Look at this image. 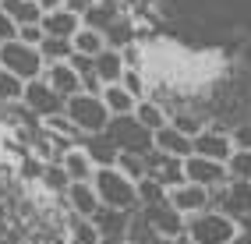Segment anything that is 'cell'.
Returning a JSON list of instances; mask_svg holds the SVG:
<instances>
[{"label":"cell","mask_w":251,"mask_h":244,"mask_svg":"<svg viewBox=\"0 0 251 244\" xmlns=\"http://www.w3.org/2000/svg\"><path fill=\"white\" fill-rule=\"evenodd\" d=\"M184 234L195 244H233L237 237V220H230L220 209H202V213L184 216Z\"/></svg>","instance_id":"6da1fadb"},{"label":"cell","mask_w":251,"mask_h":244,"mask_svg":"<svg viewBox=\"0 0 251 244\" xmlns=\"http://www.w3.org/2000/svg\"><path fill=\"white\" fill-rule=\"evenodd\" d=\"M92 188H96L99 202H103L106 209H124V213H135V209H138V188H135V181L124 177L117 167H96Z\"/></svg>","instance_id":"7a4b0ae2"},{"label":"cell","mask_w":251,"mask_h":244,"mask_svg":"<svg viewBox=\"0 0 251 244\" xmlns=\"http://www.w3.org/2000/svg\"><path fill=\"white\" fill-rule=\"evenodd\" d=\"M64 113L71 117V124L81 135H103L110 124V110L103 103V96H89V92H78L71 99H64Z\"/></svg>","instance_id":"3957f363"},{"label":"cell","mask_w":251,"mask_h":244,"mask_svg":"<svg viewBox=\"0 0 251 244\" xmlns=\"http://www.w3.org/2000/svg\"><path fill=\"white\" fill-rule=\"evenodd\" d=\"M0 68L18 74L22 81H32V78H43L46 60L39 53V46H28L22 39H7V43H0Z\"/></svg>","instance_id":"277c9868"},{"label":"cell","mask_w":251,"mask_h":244,"mask_svg":"<svg viewBox=\"0 0 251 244\" xmlns=\"http://www.w3.org/2000/svg\"><path fill=\"white\" fill-rule=\"evenodd\" d=\"M106 138L117 145V152H152V131L135 121V113H124V117H110L106 124Z\"/></svg>","instance_id":"5b68a950"},{"label":"cell","mask_w":251,"mask_h":244,"mask_svg":"<svg viewBox=\"0 0 251 244\" xmlns=\"http://www.w3.org/2000/svg\"><path fill=\"white\" fill-rule=\"evenodd\" d=\"M209 205L226 213L230 220H244L251 216V181H237L230 177L223 188H212L209 191Z\"/></svg>","instance_id":"8992f818"},{"label":"cell","mask_w":251,"mask_h":244,"mask_svg":"<svg viewBox=\"0 0 251 244\" xmlns=\"http://www.w3.org/2000/svg\"><path fill=\"white\" fill-rule=\"evenodd\" d=\"M22 106L32 113V117H53V113H64V99L46 85L43 78H32L25 81V92H22Z\"/></svg>","instance_id":"52a82bcc"},{"label":"cell","mask_w":251,"mask_h":244,"mask_svg":"<svg viewBox=\"0 0 251 244\" xmlns=\"http://www.w3.org/2000/svg\"><path fill=\"white\" fill-rule=\"evenodd\" d=\"M184 181L191 184H202V188H223L230 181V170L226 163H216V159H205V156H188L184 159Z\"/></svg>","instance_id":"ba28073f"},{"label":"cell","mask_w":251,"mask_h":244,"mask_svg":"<svg viewBox=\"0 0 251 244\" xmlns=\"http://www.w3.org/2000/svg\"><path fill=\"white\" fill-rule=\"evenodd\" d=\"M230 152H233L230 131H220V127H202V131L191 138V156H205V159H216V163H226Z\"/></svg>","instance_id":"9c48e42d"},{"label":"cell","mask_w":251,"mask_h":244,"mask_svg":"<svg viewBox=\"0 0 251 244\" xmlns=\"http://www.w3.org/2000/svg\"><path fill=\"white\" fill-rule=\"evenodd\" d=\"M138 213L152 223V230L163 237V241H170V237H180L184 234V216L177 213V209L170 202H156V205H142Z\"/></svg>","instance_id":"30bf717a"},{"label":"cell","mask_w":251,"mask_h":244,"mask_svg":"<svg viewBox=\"0 0 251 244\" xmlns=\"http://www.w3.org/2000/svg\"><path fill=\"white\" fill-rule=\"evenodd\" d=\"M166 202H170V205L177 209L180 216L202 213V209H209V188L184 181V184H174V188H166Z\"/></svg>","instance_id":"8fae6325"},{"label":"cell","mask_w":251,"mask_h":244,"mask_svg":"<svg viewBox=\"0 0 251 244\" xmlns=\"http://www.w3.org/2000/svg\"><path fill=\"white\" fill-rule=\"evenodd\" d=\"M43 81L53 89L60 99H71V96L81 92V74L71 68V60H57V64H46L43 68Z\"/></svg>","instance_id":"7c38bea8"},{"label":"cell","mask_w":251,"mask_h":244,"mask_svg":"<svg viewBox=\"0 0 251 244\" xmlns=\"http://www.w3.org/2000/svg\"><path fill=\"white\" fill-rule=\"evenodd\" d=\"M64 202H68L71 216H85V220H92L99 209H103V202H99L92 181H71L68 191H64Z\"/></svg>","instance_id":"4fadbf2b"},{"label":"cell","mask_w":251,"mask_h":244,"mask_svg":"<svg viewBox=\"0 0 251 244\" xmlns=\"http://www.w3.org/2000/svg\"><path fill=\"white\" fill-rule=\"evenodd\" d=\"M152 149L163 156H174V159H188L191 156V138L180 135L174 124H163L159 131H152Z\"/></svg>","instance_id":"5bb4252c"},{"label":"cell","mask_w":251,"mask_h":244,"mask_svg":"<svg viewBox=\"0 0 251 244\" xmlns=\"http://www.w3.org/2000/svg\"><path fill=\"white\" fill-rule=\"evenodd\" d=\"M43 36H53V39H71L75 32L81 28V18L68 7H57V11H46L43 14Z\"/></svg>","instance_id":"9a60e30c"},{"label":"cell","mask_w":251,"mask_h":244,"mask_svg":"<svg viewBox=\"0 0 251 244\" xmlns=\"http://www.w3.org/2000/svg\"><path fill=\"white\" fill-rule=\"evenodd\" d=\"M92 71H96V78L103 81V85H117L121 74H124V57H121V50L106 46L103 53H96V57H92Z\"/></svg>","instance_id":"2e32d148"},{"label":"cell","mask_w":251,"mask_h":244,"mask_svg":"<svg viewBox=\"0 0 251 244\" xmlns=\"http://www.w3.org/2000/svg\"><path fill=\"white\" fill-rule=\"evenodd\" d=\"M60 167L68 170L71 181H92V173H96V163L89 159V152L81 149V145H71V149L60 156Z\"/></svg>","instance_id":"e0dca14e"},{"label":"cell","mask_w":251,"mask_h":244,"mask_svg":"<svg viewBox=\"0 0 251 244\" xmlns=\"http://www.w3.org/2000/svg\"><path fill=\"white\" fill-rule=\"evenodd\" d=\"M127 220H131V213H124V209H106V205L92 216V223L99 226V237H124Z\"/></svg>","instance_id":"ac0fdd59"},{"label":"cell","mask_w":251,"mask_h":244,"mask_svg":"<svg viewBox=\"0 0 251 244\" xmlns=\"http://www.w3.org/2000/svg\"><path fill=\"white\" fill-rule=\"evenodd\" d=\"M0 11H4L18 28H22V25H39V22H43V11H39L36 0H0Z\"/></svg>","instance_id":"d6986e66"},{"label":"cell","mask_w":251,"mask_h":244,"mask_svg":"<svg viewBox=\"0 0 251 244\" xmlns=\"http://www.w3.org/2000/svg\"><path fill=\"white\" fill-rule=\"evenodd\" d=\"M81 149L89 152V159L96 163V167H113L117 163V145L106 138V131L103 135H85L81 138Z\"/></svg>","instance_id":"ffe728a7"},{"label":"cell","mask_w":251,"mask_h":244,"mask_svg":"<svg viewBox=\"0 0 251 244\" xmlns=\"http://www.w3.org/2000/svg\"><path fill=\"white\" fill-rule=\"evenodd\" d=\"M117 18H121V11H117L113 0H92L89 11L81 14V25H89V28H99V32H106Z\"/></svg>","instance_id":"44dd1931"},{"label":"cell","mask_w":251,"mask_h":244,"mask_svg":"<svg viewBox=\"0 0 251 244\" xmlns=\"http://www.w3.org/2000/svg\"><path fill=\"white\" fill-rule=\"evenodd\" d=\"M103 103H106V110H110V117H124V113H135V106H138V99L131 96L121 81L117 85H103Z\"/></svg>","instance_id":"7402d4cb"},{"label":"cell","mask_w":251,"mask_h":244,"mask_svg":"<svg viewBox=\"0 0 251 244\" xmlns=\"http://www.w3.org/2000/svg\"><path fill=\"white\" fill-rule=\"evenodd\" d=\"M71 50L81 53V57H96V53H103V50H106V36H103L99 28L81 25L75 36H71Z\"/></svg>","instance_id":"603a6c76"},{"label":"cell","mask_w":251,"mask_h":244,"mask_svg":"<svg viewBox=\"0 0 251 244\" xmlns=\"http://www.w3.org/2000/svg\"><path fill=\"white\" fill-rule=\"evenodd\" d=\"M135 121L145 127V131H159L163 124H170V113H166V106L156 103V99H138V106H135Z\"/></svg>","instance_id":"cb8c5ba5"},{"label":"cell","mask_w":251,"mask_h":244,"mask_svg":"<svg viewBox=\"0 0 251 244\" xmlns=\"http://www.w3.org/2000/svg\"><path fill=\"white\" fill-rule=\"evenodd\" d=\"M131 244H166L156 230H152V223H149L142 213H138V209H135V213H131V220H127V234H124Z\"/></svg>","instance_id":"d4e9b609"},{"label":"cell","mask_w":251,"mask_h":244,"mask_svg":"<svg viewBox=\"0 0 251 244\" xmlns=\"http://www.w3.org/2000/svg\"><path fill=\"white\" fill-rule=\"evenodd\" d=\"M68 244H99L103 237H99V226L92 223V220H85V216H71L68 220Z\"/></svg>","instance_id":"484cf974"},{"label":"cell","mask_w":251,"mask_h":244,"mask_svg":"<svg viewBox=\"0 0 251 244\" xmlns=\"http://www.w3.org/2000/svg\"><path fill=\"white\" fill-rule=\"evenodd\" d=\"M117 170H121L124 177H131V181H142V177H149V163L142 152H117Z\"/></svg>","instance_id":"4316f807"},{"label":"cell","mask_w":251,"mask_h":244,"mask_svg":"<svg viewBox=\"0 0 251 244\" xmlns=\"http://www.w3.org/2000/svg\"><path fill=\"white\" fill-rule=\"evenodd\" d=\"M22 92H25V81L18 74H11L0 68V106H14L22 103Z\"/></svg>","instance_id":"83f0119b"},{"label":"cell","mask_w":251,"mask_h":244,"mask_svg":"<svg viewBox=\"0 0 251 244\" xmlns=\"http://www.w3.org/2000/svg\"><path fill=\"white\" fill-rule=\"evenodd\" d=\"M39 181H43V188H46V191H53V195H64V191H68V184H71V177H68V170H64L60 163H46Z\"/></svg>","instance_id":"f1b7e54d"},{"label":"cell","mask_w":251,"mask_h":244,"mask_svg":"<svg viewBox=\"0 0 251 244\" xmlns=\"http://www.w3.org/2000/svg\"><path fill=\"white\" fill-rule=\"evenodd\" d=\"M39 53H43V60L46 64H57V60H71V39H53V36H46L43 43H39Z\"/></svg>","instance_id":"f546056e"},{"label":"cell","mask_w":251,"mask_h":244,"mask_svg":"<svg viewBox=\"0 0 251 244\" xmlns=\"http://www.w3.org/2000/svg\"><path fill=\"white\" fill-rule=\"evenodd\" d=\"M135 188H138V209H142V205L166 202V188L156 181V177H142V181H135Z\"/></svg>","instance_id":"4dcf8cb0"},{"label":"cell","mask_w":251,"mask_h":244,"mask_svg":"<svg viewBox=\"0 0 251 244\" xmlns=\"http://www.w3.org/2000/svg\"><path fill=\"white\" fill-rule=\"evenodd\" d=\"M121 85L135 96V99H149V81H145V74H142V68H124V74H121Z\"/></svg>","instance_id":"1f68e13d"},{"label":"cell","mask_w":251,"mask_h":244,"mask_svg":"<svg viewBox=\"0 0 251 244\" xmlns=\"http://www.w3.org/2000/svg\"><path fill=\"white\" fill-rule=\"evenodd\" d=\"M226 170L237 181H251V149H233L226 159Z\"/></svg>","instance_id":"d6a6232c"},{"label":"cell","mask_w":251,"mask_h":244,"mask_svg":"<svg viewBox=\"0 0 251 244\" xmlns=\"http://www.w3.org/2000/svg\"><path fill=\"white\" fill-rule=\"evenodd\" d=\"M103 36H106V46H113V50H124V46L135 43V39H131V25L124 22V14H121V18H117V22L103 32Z\"/></svg>","instance_id":"836d02e7"},{"label":"cell","mask_w":251,"mask_h":244,"mask_svg":"<svg viewBox=\"0 0 251 244\" xmlns=\"http://www.w3.org/2000/svg\"><path fill=\"white\" fill-rule=\"evenodd\" d=\"M170 124L177 127L180 135H188V138H195V135H198V131H202V127H205L202 121L195 117V113H177V117H170Z\"/></svg>","instance_id":"e575fe53"},{"label":"cell","mask_w":251,"mask_h":244,"mask_svg":"<svg viewBox=\"0 0 251 244\" xmlns=\"http://www.w3.org/2000/svg\"><path fill=\"white\" fill-rule=\"evenodd\" d=\"M18 39L22 43H28V46H39L46 36H43V25H22L18 28Z\"/></svg>","instance_id":"d590c367"},{"label":"cell","mask_w":251,"mask_h":244,"mask_svg":"<svg viewBox=\"0 0 251 244\" xmlns=\"http://www.w3.org/2000/svg\"><path fill=\"white\" fill-rule=\"evenodd\" d=\"M230 142H233V149H251V124L233 127V131H230Z\"/></svg>","instance_id":"8d00e7d4"},{"label":"cell","mask_w":251,"mask_h":244,"mask_svg":"<svg viewBox=\"0 0 251 244\" xmlns=\"http://www.w3.org/2000/svg\"><path fill=\"white\" fill-rule=\"evenodd\" d=\"M7 39H18V25L0 11V43H7Z\"/></svg>","instance_id":"74e56055"},{"label":"cell","mask_w":251,"mask_h":244,"mask_svg":"<svg viewBox=\"0 0 251 244\" xmlns=\"http://www.w3.org/2000/svg\"><path fill=\"white\" fill-rule=\"evenodd\" d=\"M121 57H124V68H142V53H138V46H135V43L124 46Z\"/></svg>","instance_id":"f35d334b"},{"label":"cell","mask_w":251,"mask_h":244,"mask_svg":"<svg viewBox=\"0 0 251 244\" xmlns=\"http://www.w3.org/2000/svg\"><path fill=\"white\" fill-rule=\"evenodd\" d=\"M39 4V11L46 14V11H57V7H64V0H36Z\"/></svg>","instance_id":"ab89813d"},{"label":"cell","mask_w":251,"mask_h":244,"mask_svg":"<svg viewBox=\"0 0 251 244\" xmlns=\"http://www.w3.org/2000/svg\"><path fill=\"white\" fill-rule=\"evenodd\" d=\"M166 244H195L188 234H180V237H170V241H166Z\"/></svg>","instance_id":"60d3db41"},{"label":"cell","mask_w":251,"mask_h":244,"mask_svg":"<svg viewBox=\"0 0 251 244\" xmlns=\"http://www.w3.org/2000/svg\"><path fill=\"white\" fill-rule=\"evenodd\" d=\"M99 244H131V241H127V237H103Z\"/></svg>","instance_id":"b9f144b4"}]
</instances>
